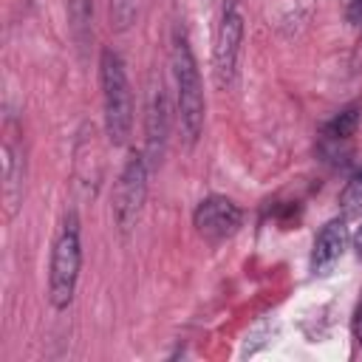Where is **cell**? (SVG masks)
Segmentation results:
<instances>
[{
  "instance_id": "5bb4252c",
  "label": "cell",
  "mask_w": 362,
  "mask_h": 362,
  "mask_svg": "<svg viewBox=\"0 0 362 362\" xmlns=\"http://www.w3.org/2000/svg\"><path fill=\"white\" fill-rule=\"evenodd\" d=\"M348 20H351L356 28H362V0H351V6H348Z\"/></svg>"
},
{
  "instance_id": "4fadbf2b",
  "label": "cell",
  "mask_w": 362,
  "mask_h": 362,
  "mask_svg": "<svg viewBox=\"0 0 362 362\" xmlns=\"http://www.w3.org/2000/svg\"><path fill=\"white\" fill-rule=\"evenodd\" d=\"M133 14H136V3L133 0H110V17H113L116 28H127Z\"/></svg>"
},
{
  "instance_id": "9c48e42d",
  "label": "cell",
  "mask_w": 362,
  "mask_h": 362,
  "mask_svg": "<svg viewBox=\"0 0 362 362\" xmlns=\"http://www.w3.org/2000/svg\"><path fill=\"white\" fill-rule=\"evenodd\" d=\"M3 204L6 218H14L23 204V150L11 136L3 141Z\"/></svg>"
},
{
  "instance_id": "6da1fadb",
  "label": "cell",
  "mask_w": 362,
  "mask_h": 362,
  "mask_svg": "<svg viewBox=\"0 0 362 362\" xmlns=\"http://www.w3.org/2000/svg\"><path fill=\"white\" fill-rule=\"evenodd\" d=\"M99 85L105 107V133L110 144H124L133 130V90L122 57L113 48H105L99 57Z\"/></svg>"
},
{
  "instance_id": "3957f363",
  "label": "cell",
  "mask_w": 362,
  "mask_h": 362,
  "mask_svg": "<svg viewBox=\"0 0 362 362\" xmlns=\"http://www.w3.org/2000/svg\"><path fill=\"white\" fill-rule=\"evenodd\" d=\"M82 269V240H79V221L76 215H68L62 223V232L54 240L51 249V272H48V300L57 311L68 308L76 291Z\"/></svg>"
},
{
  "instance_id": "7a4b0ae2",
  "label": "cell",
  "mask_w": 362,
  "mask_h": 362,
  "mask_svg": "<svg viewBox=\"0 0 362 362\" xmlns=\"http://www.w3.org/2000/svg\"><path fill=\"white\" fill-rule=\"evenodd\" d=\"M170 62H173V76H175V102H178L181 130L187 141L195 144L204 130V85H201L198 62L184 34H175L173 48H170Z\"/></svg>"
},
{
  "instance_id": "8fae6325",
  "label": "cell",
  "mask_w": 362,
  "mask_h": 362,
  "mask_svg": "<svg viewBox=\"0 0 362 362\" xmlns=\"http://www.w3.org/2000/svg\"><path fill=\"white\" fill-rule=\"evenodd\" d=\"M356 127H359V107L351 105V107L339 110V113L322 127V136L331 139V141H345V139H351V136L356 133Z\"/></svg>"
},
{
  "instance_id": "8992f818",
  "label": "cell",
  "mask_w": 362,
  "mask_h": 362,
  "mask_svg": "<svg viewBox=\"0 0 362 362\" xmlns=\"http://www.w3.org/2000/svg\"><path fill=\"white\" fill-rule=\"evenodd\" d=\"M240 221H243L240 206L226 195H209L192 212V223H195L198 235H204L209 240H223V238L235 235Z\"/></svg>"
},
{
  "instance_id": "ba28073f",
  "label": "cell",
  "mask_w": 362,
  "mask_h": 362,
  "mask_svg": "<svg viewBox=\"0 0 362 362\" xmlns=\"http://www.w3.org/2000/svg\"><path fill=\"white\" fill-rule=\"evenodd\" d=\"M348 246V226L345 221H328L320 235L314 238V249H311V269L317 274H325L334 269V263L342 257Z\"/></svg>"
},
{
  "instance_id": "2e32d148",
  "label": "cell",
  "mask_w": 362,
  "mask_h": 362,
  "mask_svg": "<svg viewBox=\"0 0 362 362\" xmlns=\"http://www.w3.org/2000/svg\"><path fill=\"white\" fill-rule=\"evenodd\" d=\"M354 249H356V255H359V260H362V226H359L356 235H354Z\"/></svg>"
},
{
  "instance_id": "5b68a950",
  "label": "cell",
  "mask_w": 362,
  "mask_h": 362,
  "mask_svg": "<svg viewBox=\"0 0 362 362\" xmlns=\"http://www.w3.org/2000/svg\"><path fill=\"white\" fill-rule=\"evenodd\" d=\"M243 42V17L235 3H229L221 14L218 31H215V45H212V74L218 88H229L238 71V54Z\"/></svg>"
},
{
  "instance_id": "9a60e30c",
  "label": "cell",
  "mask_w": 362,
  "mask_h": 362,
  "mask_svg": "<svg viewBox=\"0 0 362 362\" xmlns=\"http://www.w3.org/2000/svg\"><path fill=\"white\" fill-rule=\"evenodd\" d=\"M354 337H356L359 345H362V303L356 305V314H354Z\"/></svg>"
},
{
  "instance_id": "30bf717a",
  "label": "cell",
  "mask_w": 362,
  "mask_h": 362,
  "mask_svg": "<svg viewBox=\"0 0 362 362\" xmlns=\"http://www.w3.org/2000/svg\"><path fill=\"white\" fill-rule=\"evenodd\" d=\"M68 20H71L74 40H76L79 45H85V42H88V37H90L93 0H68Z\"/></svg>"
},
{
  "instance_id": "52a82bcc",
  "label": "cell",
  "mask_w": 362,
  "mask_h": 362,
  "mask_svg": "<svg viewBox=\"0 0 362 362\" xmlns=\"http://www.w3.org/2000/svg\"><path fill=\"white\" fill-rule=\"evenodd\" d=\"M167 133H170V105H167V93L158 88H153L150 102H147V116H144V156L147 161H161L164 147H167Z\"/></svg>"
},
{
  "instance_id": "7c38bea8",
  "label": "cell",
  "mask_w": 362,
  "mask_h": 362,
  "mask_svg": "<svg viewBox=\"0 0 362 362\" xmlns=\"http://www.w3.org/2000/svg\"><path fill=\"white\" fill-rule=\"evenodd\" d=\"M339 206L345 215H356L362 212V170L351 175V181L345 184V189L339 192Z\"/></svg>"
},
{
  "instance_id": "277c9868",
  "label": "cell",
  "mask_w": 362,
  "mask_h": 362,
  "mask_svg": "<svg viewBox=\"0 0 362 362\" xmlns=\"http://www.w3.org/2000/svg\"><path fill=\"white\" fill-rule=\"evenodd\" d=\"M144 195H147V156L133 150L113 189V218L122 232L133 229V223L139 221Z\"/></svg>"
}]
</instances>
